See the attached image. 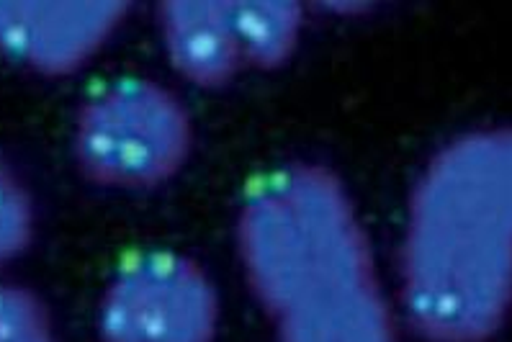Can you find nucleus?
<instances>
[{
	"instance_id": "f257e3e1",
	"label": "nucleus",
	"mask_w": 512,
	"mask_h": 342,
	"mask_svg": "<svg viewBox=\"0 0 512 342\" xmlns=\"http://www.w3.org/2000/svg\"><path fill=\"white\" fill-rule=\"evenodd\" d=\"M237 247L278 342H399L368 234L330 168L291 162L260 175Z\"/></svg>"
},
{
	"instance_id": "f03ea898",
	"label": "nucleus",
	"mask_w": 512,
	"mask_h": 342,
	"mask_svg": "<svg viewBox=\"0 0 512 342\" xmlns=\"http://www.w3.org/2000/svg\"><path fill=\"white\" fill-rule=\"evenodd\" d=\"M407 319L430 342H487L512 309V129L476 132L430 160L402 250Z\"/></svg>"
},
{
	"instance_id": "7ed1b4c3",
	"label": "nucleus",
	"mask_w": 512,
	"mask_h": 342,
	"mask_svg": "<svg viewBox=\"0 0 512 342\" xmlns=\"http://www.w3.org/2000/svg\"><path fill=\"white\" fill-rule=\"evenodd\" d=\"M193 150V121L173 90L124 78L85 98L75 119L78 170L96 186L145 191L181 173Z\"/></svg>"
},
{
	"instance_id": "20e7f679",
	"label": "nucleus",
	"mask_w": 512,
	"mask_h": 342,
	"mask_svg": "<svg viewBox=\"0 0 512 342\" xmlns=\"http://www.w3.org/2000/svg\"><path fill=\"white\" fill-rule=\"evenodd\" d=\"M98 330L103 342H214L219 294L188 255L137 252L103 291Z\"/></svg>"
},
{
	"instance_id": "39448f33",
	"label": "nucleus",
	"mask_w": 512,
	"mask_h": 342,
	"mask_svg": "<svg viewBox=\"0 0 512 342\" xmlns=\"http://www.w3.org/2000/svg\"><path fill=\"white\" fill-rule=\"evenodd\" d=\"M116 0H0V54L47 78L80 70L127 16Z\"/></svg>"
},
{
	"instance_id": "423d86ee",
	"label": "nucleus",
	"mask_w": 512,
	"mask_h": 342,
	"mask_svg": "<svg viewBox=\"0 0 512 342\" xmlns=\"http://www.w3.org/2000/svg\"><path fill=\"white\" fill-rule=\"evenodd\" d=\"M157 16L170 62L188 83L219 88L245 70L229 0H168Z\"/></svg>"
},
{
	"instance_id": "0eeeda50",
	"label": "nucleus",
	"mask_w": 512,
	"mask_h": 342,
	"mask_svg": "<svg viewBox=\"0 0 512 342\" xmlns=\"http://www.w3.org/2000/svg\"><path fill=\"white\" fill-rule=\"evenodd\" d=\"M242 65L276 70L294 54L302 34L304 11L291 0H229Z\"/></svg>"
},
{
	"instance_id": "6e6552de",
	"label": "nucleus",
	"mask_w": 512,
	"mask_h": 342,
	"mask_svg": "<svg viewBox=\"0 0 512 342\" xmlns=\"http://www.w3.org/2000/svg\"><path fill=\"white\" fill-rule=\"evenodd\" d=\"M34 224V198L0 152V270L29 250Z\"/></svg>"
},
{
	"instance_id": "1a4fd4ad",
	"label": "nucleus",
	"mask_w": 512,
	"mask_h": 342,
	"mask_svg": "<svg viewBox=\"0 0 512 342\" xmlns=\"http://www.w3.org/2000/svg\"><path fill=\"white\" fill-rule=\"evenodd\" d=\"M0 342H57L42 296L19 283L0 281Z\"/></svg>"
}]
</instances>
